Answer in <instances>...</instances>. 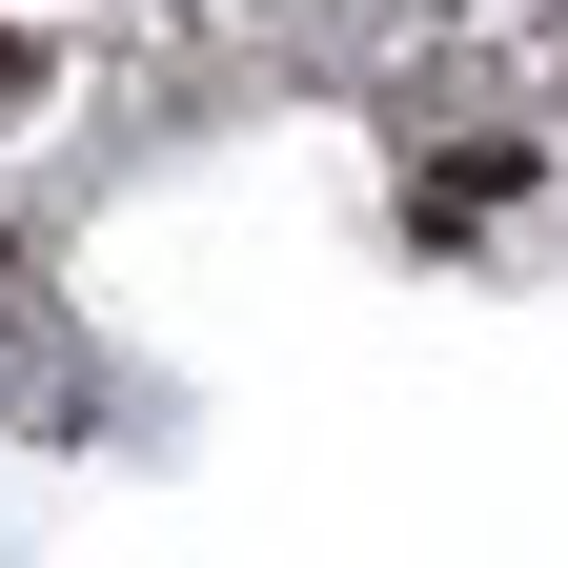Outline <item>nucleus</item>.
I'll use <instances>...</instances> for the list:
<instances>
[{
	"label": "nucleus",
	"mask_w": 568,
	"mask_h": 568,
	"mask_svg": "<svg viewBox=\"0 0 568 568\" xmlns=\"http://www.w3.org/2000/svg\"><path fill=\"white\" fill-rule=\"evenodd\" d=\"M0 102H21V41H0Z\"/></svg>",
	"instance_id": "f257e3e1"
}]
</instances>
